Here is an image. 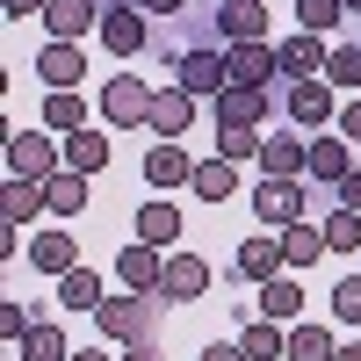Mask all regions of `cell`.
<instances>
[{
	"label": "cell",
	"mask_w": 361,
	"mask_h": 361,
	"mask_svg": "<svg viewBox=\"0 0 361 361\" xmlns=\"http://www.w3.org/2000/svg\"><path fill=\"white\" fill-rule=\"evenodd\" d=\"M66 166H73V173H102V166H109V137H102V130H73V137H66Z\"/></svg>",
	"instance_id": "cell-26"
},
{
	"label": "cell",
	"mask_w": 361,
	"mask_h": 361,
	"mask_svg": "<svg viewBox=\"0 0 361 361\" xmlns=\"http://www.w3.org/2000/svg\"><path fill=\"white\" fill-rule=\"evenodd\" d=\"M318 231H325V253H361V217L354 209H333Z\"/></svg>",
	"instance_id": "cell-31"
},
{
	"label": "cell",
	"mask_w": 361,
	"mask_h": 361,
	"mask_svg": "<svg viewBox=\"0 0 361 361\" xmlns=\"http://www.w3.org/2000/svg\"><path fill=\"white\" fill-rule=\"evenodd\" d=\"M224 66H231V87H267V80L282 73V51L275 44H231Z\"/></svg>",
	"instance_id": "cell-7"
},
{
	"label": "cell",
	"mask_w": 361,
	"mask_h": 361,
	"mask_svg": "<svg viewBox=\"0 0 361 361\" xmlns=\"http://www.w3.org/2000/svg\"><path fill=\"white\" fill-rule=\"evenodd\" d=\"M37 80L51 87V94H73V87L87 80V51L80 44H44L37 51Z\"/></svg>",
	"instance_id": "cell-6"
},
{
	"label": "cell",
	"mask_w": 361,
	"mask_h": 361,
	"mask_svg": "<svg viewBox=\"0 0 361 361\" xmlns=\"http://www.w3.org/2000/svg\"><path fill=\"white\" fill-rule=\"evenodd\" d=\"M29 325H37V318H29L22 304H0V333H8V340H22V333H29Z\"/></svg>",
	"instance_id": "cell-39"
},
{
	"label": "cell",
	"mask_w": 361,
	"mask_h": 361,
	"mask_svg": "<svg viewBox=\"0 0 361 361\" xmlns=\"http://www.w3.org/2000/svg\"><path fill=\"white\" fill-rule=\"evenodd\" d=\"M304 159H311V145H304V137H267V145H260L267 180H296V173H304Z\"/></svg>",
	"instance_id": "cell-19"
},
{
	"label": "cell",
	"mask_w": 361,
	"mask_h": 361,
	"mask_svg": "<svg viewBox=\"0 0 361 361\" xmlns=\"http://www.w3.org/2000/svg\"><path fill=\"white\" fill-rule=\"evenodd\" d=\"M333 311H340L347 325H361V275H347V282L333 289Z\"/></svg>",
	"instance_id": "cell-38"
},
{
	"label": "cell",
	"mask_w": 361,
	"mask_h": 361,
	"mask_svg": "<svg viewBox=\"0 0 361 361\" xmlns=\"http://www.w3.org/2000/svg\"><path fill=\"white\" fill-rule=\"evenodd\" d=\"M253 224L267 231V224H304V188H296V180H260L253 188Z\"/></svg>",
	"instance_id": "cell-5"
},
{
	"label": "cell",
	"mask_w": 361,
	"mask_h": 361,
	"mask_svg": "<svg viewBox=\"0 0 361 361\" xmlns=\"http://www.w3.org/2000/svg\"><path fill=\"white\" fill-rule=\"evenodd\" d=\"M209 289V260L202 253H173L166 260V275H159V304H188V296Z\"/></svg>",
	"instance_id": "cell-8"
},
{
	"label": "cell",
	"mask_w": 361,
	"mask_h": 361,
	"mask_svg": "<svg viewBox=\"0 0 361 361\" xmlns=\"http://www.w3.org/2000/svg\"><path fill=\"white\" fill-rule=\"evenodd\" d=\"M217 37L224 44H267V15L260 8H224L217 15Z\"/></svg>",
	"instance_id": "cell-25"
},
{
	"label": "cell",
	"mask_w": 361,
	"mask_h": 361,
	"mask_svg": "<svg viewBox=\"0 0 361 361\" xmlns=\"http://www.w3.org/2000/svg\"><path fill=\"white\" fill-rule=\"evenodd\" d=\"M8 166H15V180H58L51 173L58 152H51V137H37V130H15L8 137Z\"/></svg>",
	"instance_id": "cell-9"
},
{
	"label": "cell",
	"mask_w": 361,
	"mask_h": 361,
	"mask_svg": "<svg viewBox=\"0 0 361 361\" xmlns=\"http://www.w3.org/2000/svg\"><path fill=\"white\" fill-rule=\"evenodd\" d=\"M123 361H159V347H152V340H137V347H123Z\"/></svg>",
	"instance_id": "cell-45"
},
{
	"label": "cell",
	"mask_w": 361,
	"mask_h": 361,
	"mask_svg": "<svg viewBox=\"0 0 361 361\" xmlns=\"http://www.w3.org/2000/svg\"><path fill=\"white\" fill-rule=\"evenodd\" d=\"M282 109H289V123L296 130H325V123H333V87H325V80H289V94H282Z\"/></svg>",
	"instance_id": "cell-4"
},
{
	"label": "cell",
	"mask_w": 361,
	"mask_h": 361,
	"mask_svg": "<svg viewBox=\"0 0 361 361\" xmlns=\"http://www.w3.org/2000/svg\"><path fill=\"white\" fill-rule=\"evenodd\" d=\"M44 188H51L58 217H80V209H87V173H58V180H44Z\"/></svg>",
	"instance_id": "cell-33"
},
{
	"label": "cell",
	"mask_w": 361,
	"mask_h": 361,
	"mask_svg": "<svg viewBox=\"0 0 361 361\" xmlns=\"http://www.w3.org/2000/svg\"><path fill=\"white\" fill-rule=\"evenodd\" d=\"M340 209H354V217H361V166L340 180Z\"/></svg>",
	"instance_id": "cell-40"
},
{
	"label": "cell",
	"mask_w": 361,
	"mask_h": 361,
	"mask_svg": "<svg viewBox=\"0 0 361 361\" xmlns=\"http://www.w3.org/2000/svg\"><path fill=\"white\" fill-rule=\"evenodd\" d=\"M340 137H354V145H361V102H347V109H340Z\"/></svg>",
	"instance_id": "cell-41"
},
{
	"label": "cell",
	"mask_w": 361,
	"mask_h": 361,
	"mask_svg": "<svg viewBox=\"0 0 361 361\" xmlns=\"http://www.w3.org/2000/svg\"><path fill=\"white\" fill-rule=\"evenodd\" d=\"M188 0H137V15H180Z\"/></svg>",
	"instance_id": "cell-42"
},
{
	"label": "cell",
	"mask_w": 361,
	"mask_h": 361,
	"mask_svg": "<svg viewBox=\"0 0 361 361\" xmlns=\"http://www.w3.org/2000/svg\"><path fill=\"white\" fill-rule=\"evenodd\" d=\"M29 260H37L44 275H73V267H80V246H73L66 231H44V238H29Z\"/></svg>",
	"instance_id": "cell-23"
},
{
	"label": "cell",
	"mask_w": 361,
	"mask_h": 361,
	"mask_svg": "<svg viewBox=\"0 0 361 361\" xmlns=\"http://www.w3.org/2000/svg\"><path fill=\"white\" fill-rule=\"evenodd\" d=\"M102 44H109L116 58H137V51H145V22H137V8H102Z\"/></svg>",
	"instance_id": "cell-14"
},
{
	"label": "cell",
	"mask_w": 361,
	"mask_h": 361,
	"mask_svg": "<svg viewBox=\"0 0 361 361\" xmlns=\"http://www.w3.org/2000/svg\"><path fill=\"white\" fill-rule=\"evenodd\" d=\"M73 361H109V354H102V347H80V354H73Z\"/></svg>",
	"instance_id": "cell-46"
},
{
	"label": "cell",
	"mask_w": 361,
	"mask_h": 361,
	"mask_svg": "<svg viewBox=\"0 0 361 361\" xmlns=\"http://www.w3.org/2000/svg\"><path fill=\"white\" fill-rule=\"evenodd\" d=\"M58 304L94 318V311H102V275H94V267H73V275H58Z\"/></svg>",
	"instance_id": "cell-22"
},
{
	"label": "cell",
	"mask_w": 361,
	"mask_h": 361,
	"mask_svg": "<svg viewBox=\"0 0 361 361\" xmlns=\"http://www.w3.org/2000/svg\"><path fill=\"white\" fill-rule=\"evenodd\" d=\"M325 66H333V51H318V37H289L282 44V73L289 80H318Z\"/></svg>",
	"instance_id": "cell-24"
},
{
	"label": "cell",
	"mask_w": 361,
	"mask_h": 361,
	"mask_svg": "<svg viewBox=\"0 0 361 361\" xmlns=\"http://www.w3.org/2000/svg\"><path fill=\"white\" fill-rule=\"evenodd\" d=\"M340 8H347V15H361V0H340Z\"/></svg>",
	"instance_id": "cell-49"
},
{
	"label": "cell",
	"mask_w": 361,
	"mask_h": 361,
	"mask_svg": "<svg viewBox=\"0 0 361 361\" xmlns=\"http://www.w3.org/2000/svg\"><path fill=\"white\" fill-rule=\"evenodd\" d=\"M102 116L116 130H137V123H152V87L145 80H130V73H116L109 87H102Z\"/></svg>",
	"instance_id": "cell-1"
},
{
	"label": "cell",
	"mask_w": 361,
	"mask_h": 361,
	"mask_svg": "<svg viewBox=\"0 0 361 361\" xmlns=\"http://www.w3.org/2000/svg\"><path fill=\"white\" fill-rule=\"evenodd\" d=\"M333 361H361V340H354V347H340V354H333Z\"/></svg>",
	"instance_id": "cell-47"
},
{
	"label": "cell",
	"mask_w": 361,
	"mask_h": 361,
	"mask_svg": "<svg viewBox=\"0 0 361 361\" xmlns=\"http://www.w3.org/2000/svg\"><path fill=\"white\" fill-rule=\"evenodd\" d=\"M296 311H304V289H296V282H282V275H275V282L260 289V318H275V325H289Z\"/></svg>",
	"instance_id": "cell-29"
},
{
	"label": "cell",
	"mask_w": 361,
	"mask_h": 361,
	"mask_svg": "<svg viewBox=\"0 0 361 361\" xmlns=\"http://www.w3.org/2000/svg\"><path fill=\"white\" fill-rule=\"evenodd\" d=\"M260 145H267L260 130H238V123H217V159H231V166H238V159H253Z\"/></svg>",
	"instance_id": "cell-34"
},
{
	"label": "cell",
	"mask_w": 361,
	"mask_h": 361,
	"mask_svg": "<svg viewBox=\"0 0 361 361\" xmlns=\"http://www.w3.org/2000/svg\"><path fill=\"white\" fill-rule=\"evenodd\" d=\"M145 180H152V188H180V180H195V159L180 152V145H152V152H145Z\"/></svg>",
	"instance_id": "cell-16"
},
{
	"label": "cell",
	"mask_w": 361,
	"mask_h": 361,
	"mask_svg": "<svg viewBox=\"0 0 361 361\" xmlns=\"http://www.w3.org/2000/svg\"><path fill=\"white\" fill-rule=\"evenodd\" d=\"M340 0H296V22H304V37H318V29H340Z\"/></svg>",
	"instance_id": "cell-35"
},
{
	"label": "cell",
	"mask_w": 361,
	"mask_h": 361,
	"mask_svg": "<svg viewBox=\"0 0 361 361\" xmlns=\"http://www.w3.org/2000/svg\"><path fill=\"white\" fill-rule=\"evenodd\" d=\"M224 8H260V0H224Z\"/></svg>",
	"instance_id": "cell-48"
},
{
	"label": "cell",
	"mask_w": 361,
	"mask_h": 361,
	"mask_svg": "<svg viewBox=\"0 0 361 361\" xmlns=\"http://www.w3.org/2000/svg\"><path fill=\"white\" fill-rule=\"evenodd\" d=\"M173 73H180L173 87H188V94H209V102H217L224 87H231V66H224V58L209 51V44H188V51H180V66H173Z\"/></svg>",
	"instance_id": "cell-3"
},
{
	"label": "cell",
	"mask_w": 361,
	"mask_h": 361,
	"mask_svg": "<svg viewBox=\"0 0 361 361\" xmlns=\"http://www.w3.org/2000/svg\"><path fill=\"white\" fill-rule=\"evenodd\" d=\"M180 238V209L173 202H137V246H173Z\"/></svg>",
	"instance_id": "cell-20"
},
{
	"label": "cell",
	"mask_w": 361,
	"mask_h": 361,
	"mask_svg": "<svg viewBox=\"0 0 361 361\" xmlns=\"http://www.w3.org/2000/svg\"><path fill=\"white\" fill-rule=\"evenodd\" d=\"M238 347H246V361H282L289 354V333H275V318H253L246 333H238Z\"/></svg>",
	"instance_id": "cell-27"
},
{
	"label": "cell",
	"mask_w": 361,
	"mask_h": 361,
	"mask_svg": "<svg viewBox=\"0 0 361 361\" xmlns=\"http://www.w3.org/2000/svg\"><path fill=\"white\" fill-rule=\"evenodd\" d=\"M44 123H51V130H87L80 94H51V102H44Z\"/></svg>",
	"instance_id": "cell-36"
},
{
	"label": "cell",
	"mask_w": 361,
	"mask_h": 361,
	"mask_svg": "<svg viewBox=\"0 0 361 361\" xmlns=\"http://www.w3.org/2000/svg\"><path fill=\"white\" fill-rule=\"evenodd\" d=\"M44 29H51V44H80L87 29H102V8H94V0H51Z\"/></svg>",
	"instance_id": "cell-10"
},
{
	"label": "cell",
	"mask_w": 361,
	"mask_h": 361,
	"mask_svg": "<svg viewBox=\"0 0 361 361\" xmlns=\"http://www.w3.org/2000/svg\"><path fill=\"white\" fill-rule=\"evenodd\" d=\"M325 80H340V87H361V44H340V51H333V66H325Z\"/></svg>",
	"instance_id": "cell-37"
},
{
	"label": "cell",
	"mask_w": 361,
	"mask_h": 361,
	"mask_svg": "<svg viewBox=\"0 0 361 361\" xmlns=\"http://www.w3.org/2000/svg\"><path fill=\"white\" fill-rule=\"evenodd\" d=\"M188 123H195V94H188V87H159V94H152V130L173 145Z\"/></svg>",
	"instance_id": "cell-12"
},
{
	"label": "cell",
	"mask_w": 361,
	"mask_h": 361,
	"mask_svg": "<svg viewBox=\"0 0 361 361\" xmlns=\"http://www.w3.org/2000/svg\"><path fill=\"white\" fill-rule=\"evenodd\" d=\"M304 173H311V180H333V188H340V180L354 173V166H347V137H311Z\"/></svg>",
	"instance_id": "cell-21"
},
{
	"label": "cell",
	"mask_w": 361,
	"mask_h": 361,
	"mask_svg": "<svg viewBox=\"0 0 361 361\" xmlns=\"http://www.w3.org/2000/svg\"><path fill=\"white\" fill-rule=\"evenodd\" d=\"M37 209H51V188H44V180H8V195H0V217L22 231Z\"/></svg>",
	"instance_id": "cell-18"
},
{
	"label": "cell",
	"mask_w": 361,
	"mask_h": 361,
	"mask_svg": "<svg viewBox=\"0 0 361 361\" xmlns=\"http://www.w3.org/2000/svg\"><path fill=\"white\" fill-rule=\"evenodd\" d=\"M318 253H325V231H318L311 217H304V224H289V231H282V260H289V267H311Z\"/></svg>",
	"instance_id": "cell-28"
},
{
	"label": "cell",
	"mask_w": 361,
	"mask_h": 361,
	"mask_svg": "<svg viewBox=\"0 0 361 361\" xmlns=\"http://www.w3.org/2000/svg\"><path fill=\"white\" fill-rule=\"evenodd\" d=\"M0 8H8V15H44L51 0H0Z\"/></svg>",
	"instance_id": "cell-43"
},
{
	"label": "cell",
	"mask_w": 361,
	"mask_h": 361,
	"mask_svg": "<svg viewBox=\"0 0 361 361\" xmlns=\"http://www.w3.org/2000/svg\"><path fill=\"white\" fill-rule=\"evenodd\" d=\"M340 347H333V333H325V325H296L289 333V361H333Z\"/></svg>",
	"instance_id": "cell-32"
},
{
	"label": "cell",
	"mask_w": 361,
	"mask_h": 361,
	"mask_svg": "<svg viewBox=\"0 0 361 361\" xmlns=\"http://www.w3.org/2000/svg\"><path fill=\"white\" fill-rule=\"evenodd\" d=\"M94 325H102V340L137 347V340H152V304H145V296H109L94 311Z\"/></svg>",
	"instance_id": "cell-2"
},
{
	"label": "cell",
	"mask_w": 361,
	"mask_h": 361,
	"mask_svg": "<svg viewBox=\"0 0 361 361\" xmlns=\"http://www.w3.org/2000/svg\"><path fill=\"white\" fill-rule=\"evenodd\" d=\"M202 361H246V347H202Z\"/></svg>",
	"instance_id": "cell-44"
},
{
	"label": "cell",
	"mask_w": 361,
	"mask_h": 361,
	"mask_svg": "<svg viewBox=\"0 0 361 361\" xmlns=\"http://www.w3.org/2000/svg\"><path fill=\"white\" fill-rule=\"evenodd\" d=\"M282 267H289V260H282V238H267V231H253L246 246H238V275H246V282H275Z\"/></svg>",
	"instance_id": "cell-13"
},
{
	"label": "cell",
	"mask_w": 361,
	"mask_h": 361,
	"mask_svg": "<svg viewBox=\"0 0 361 361\" xmlns=\"http://www.w3.org/2000/svg\"><path fill=\"white\" fill-rule=\"evenodd\" d=\"M15 361H73V347H66V333H58L51 318H37V325L15 340Z\"/></svg>",
	"instance_id": "cell-17"
},
{
	"label": "cell",
	"mask_w": 361,
	"mask_h": 361,
	"mask_svg": "<svg viewBox=\"0 0 361 361\" xmlns=\"http://www.w3.org/2000/svg\"><path fill=\"white\" fill-rule=\"evenodd\" d=\"M116 275H123V289H130V296H159L166 260H159V246H123V253H116Z\"/></svg>",
	"instance_id": "cell-11"
},
{
	"label": "cell",
	"mask_w": 361,
	"mask_h": 361,
	"mask_svg": "<svg viewBox=\"0 0 361 361\" xmlns=\"http://www.w3.org/2000/svg\"><path fill=\"white\" fill-rule=\"evenodd\" d=\"M260 116H267V87H224V94H217V123L253 130Z\"/></svg>",
	"instance_id": "cell-15"
},
{
	"label": "cell",
	"mask_w": 361,
	"mask_h": 361,
	"mask_svg": "<svg viewBox=\"0 0 361 361\" xmlns=\"http://www.w3.org/2000/svg\"><path fill=\"white\" fill-rule=\"evenodd\" d=\"M188 188H195L202 202H224V195L238 188V173H231V159H209V166H195V180H188Z\"/></svg>",
	"instance_id": "cell-30"
}]
</instances>
